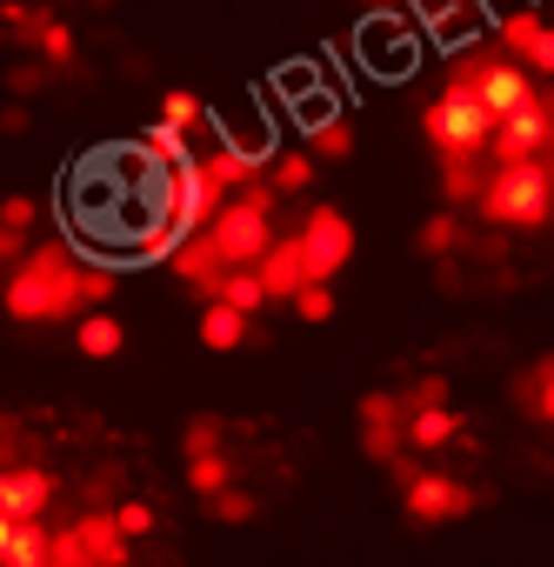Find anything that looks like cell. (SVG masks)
<instances>
[{"mask_svg":"<svg viewBox=\"0 0 554 567\" xmlns=\"http://www.w3.org/2000/svg\"><path fill=\"white\" fill-rule=\"evenodd\" d=\"M74 280H81V260L61 240L54 247H34L28 267L8 280V315L14 321H68V315H81Z\"/></svg>","mask_w":554,"mask_h":567,"instance_id":"obj_1","label":"cell"},{"mask_svg":"<svg viewBox=\"0 0 554 567\" xmlns=\"http://www.w3.org/2000/svg\"><path fill=\"white\" fill-rule=\"evenodd\" d=\"M481 220L494 227H514V234H534L554 220V187H547V161H521V167H494L474 194Z\"/></svg>","mask_w":554,"mask_h":567,"instance_id":"obj_2","label":"cell"},{"mask_svg":"<svg viewBox=\"0 0 554 567\" xmlns=\"http://www.w3.org/2000/svg\"><path fill=\"white\" fill-rule=\"evenodd\" d=\"M201 234L214 240V254H220V267H227V274L260 267V254L274 247V194H267V187L234 194V200H227V207H220Z\"/></svg>","mask_w":554,"mask_h":567,"instance_id":"obj_3","label":"cell"},{"mask_svg":"<svg viewBox=\"0 0 554 567\" xmlns=\"http://www.w3.org/2000/svg\"><path fill=\"white\" fill-rule=\"evenodd\" d=\"M421 134H428V147H434L441 161H481L488 141H494V121L481 114V101H474L461 81H448L441 101L421 107Z\"/></svg>","mask_w":554,"mask_h":567,"instance_id":"obj_4","label":"cell"},{"mask_svg":"<svg viewBox=\"0 0 554 567\" xmlns=\"http://www.w3.org/2000/svg\"><path fill=\"white\" fill-rule=\"evenodd\" d=\"M454 81H461V87H468V94L481 101V114H488L494 127H501L507 114H521V107L534 101V74H527V68H514L507 54H468Z\"/></svg>","mask_w":554,"mask_h":567,"instance_id":"obj_5","label":"cell"},{"mask_svg":"<svg viewBox=\"0 0 554 567\" xmlns=\"http://www.w3.org/2000/svg\"><path fill=\"white\" fill-rule=\"evenodd\" d=\"M301 254H308V280H321V288H328V280L355 260V220L341 207L315 200L308 220H301Z\"/></svg>","mask_w":554,"mask_h":567,"instance_id":"obj_6","label":"cell"},{"mask_svg":"<svg viewBox=\"0 0 554 567\" xmlns=\"http://www.w3.org/2000/svg\"><path fill=\"white\" fill-rule=\"evenodd\" d=\"M488 154H494V167H521V161H547V154H554V114H547L541 87H534V101H527L521 114H507V121L494 127Z\"/></svg>","mask_w":554,"mask_h":567,"instance_id":"obj_7","label":"cell"},{"mask_svg":"<svg viewBox=\"0 0 554 567\" xmlns=\"http://www.w3.org/2000/svg\"><path fill=\"white\" fill-rule=\"evenodd\" d=\"M401 494H408V520H414V527H441V520H461V514L474 507V494H468L454 474H441V467H421Z\"/></svg>","mask_w":554,"mask_h":567,"instance_id":"obj_8","label":"cell"},{"mask_svg":"<svg viewBox=\"0 0 554 567\" xmlns=\"http://www.w3.org/2000/svg\"><path fill=\"white\" fill-rule=\"evenodd\" d=\"M361 61L375 68V74H408L414 68V28L388 8V14H375L368 28H361Z\"/></svg>","mask_w":554,"mask_h":567,"instance_id":"obj_9","label":"cell"},{"mask_svg":"<svg viewBox=\"0 0 554 567\" xmlns=\"http://www.w3.org/2000/svg\"><path fill=\"white\" fill-rule=\"evenodd\" d=\"M254 280H260V295H267V301H295V295L308 288V254H301V234H274V247L260 254Z\"/></svg>","mask_w":554,"mask_h":567,"instance_id":"obj_10","label":"cell"},{"mask_svg":"<svg viewBox=\"0 0 554 567\" xmlns=\"http://www.w3.org/2000/svg\"><path fill=\"white\" fill-rule=\"evenodd\" d=\"M48 501H54V474L48 467H0V514H8L14 527L41 520Z\"/></svg>","mask_w":554,"mask_h":567,"instance_id":"obj_11","label":"cell"},{"mask_svg":"<svg viewBox=\"0 0 554 567\" xmlns=\"http://www.w3.org/2000/svg\"><path fill=\"white\" fill-rule=\"evenodd\" d=\"M74 540H81L88 567H127V540H121L114 514H81L74 520Z\"/></svg>","mask_w":554,"mask_h":567,"instance_id":"obj_12","label":"cell"},{"mask_svg":"<svg viewBox=\"0 0 554 567\" xmlns=\"http://www.w3.org/2000/svg\"><path fill=\"white\" fill-rule=\"evenodd\" d=\"M167 267H174V274H181V280H194V288H201V295H207V301H214V288H220V274H227V267H220V254H214V240H207V234H187V240H181V247H174V260H167Z\"/></svg>","mask_w":554,"mask_h":567,"instance_id":"obj_13","label":"cell"},{"mask_svg":"<svg viewBox=\"0 0 554 567\" xmlns=\"http://www.w3.org/2000/svg\"><path fill=\"white\" fill-rule=\"evenodd\" d=\"M414 14L441 48H461L474 34V0H414Z\"/></svg>","mask_w":554,"mask_h":567,"instance_id":"obj_14","label":"cell"},{"mask_svg":"<svg viewBox=\"0 0 554 567\" xmlns=\"http://www.w3.org/2000/svg\"><path fill=\"white\" fill-rule=\"evenodd\" d=\"M74 348H81V361H114L121 348H127V328L101 308V315H81L74 321Z\"/></svg>","mask_w":554,"mask_h":567,"instance_id":"obj_15","label":"cell"},{"mask_svg":"<svg viewBox=\"0 0 554 567\" xmlns=\"http://www.w3.org/2000/svg\"><path fill=\"white\" fill-rule=\"evenodd\" d=\"M48 560H54V534L41 520H21L8 534V547H0V567H48Z\"/></svg>","mask_w":554,"mask_h":567,"instance_id":"obj_16","label":"cell"},{"mask_svg":"<svg viewBox=\"0 0 554 567\" xmlns=\"http://www.w3.org/2000/svg\"><path fill=\"white\" fill-rule=\"evenodd\" d=\"M134 161H147V167H161V174H174V167H187L194 154H187V134H174V127H147L141 141H134Z\"/></svg>","mask_w":554,"mask_h":567,"instance_id":"obj_17","label":"cell"},{"mask_svg":"<svg viewBox=\"0 0 554 567\" xmlns=\"http://www.w3.org/2000/svg\"><path fill=\"white\" fill-rule=\"evenodd\" d=\"M247 321L234 315V308H220V301H207L201 308V348H214V354H234V348H247Z\"/></svg>","mask_w":554,"mask_h":567,"instance_id":"obj_18","label":"cell"},{"mask_svg":"<svg viewBox=\"0 0 554 567\" xmlns=\"http://www.w3.org/2000/svg\"><path fill=\"white\" fill-rule=\"evenodd\" d=\"M315 187V161H308V147H281L267 161V194H308Z\"/></svg>","mask_w":554,"mask_h":567,"instance_id":"obj_19","label":"cell"},{"mask_svg":"<svg viewBox=\"0 0 554 567\" xmlns=\"http://www.w3.org/2000/svg\"><path fill=\"white\" fill-rule=\"evenodd\" d=\"M355 154V127L341 114H315L308 121V161H348Z\"/></svg>","mask_w":554,"mask_h":567,"instance_id":"obj_20","label":"cell"},{"mask_svg":"<svg viewBox=\"0 0 554 567\" xmlns=\"http://www.w3.org/2000/svg\"><path fill=\"white\" fill-rule=\"evenodd\" d=\"M408 447H421V454H434V447H448L454 434H461V414H448V408H428V414H408Z\"/></svg>","mask_w":554,"mask_h":567,"instance_id":"obj_21","label":"cell"},{"mask_svg":"<svg viewBox=\"0 0 554 567\" xmlns=\"http://www.w3.org/2000/svg\"><path fill=\"white\" fill-rule=\"evenodd\" d=\"M214 301H220V308H234L240 321H254V315L267 308V295H260V280H254V267H240V274H220V288H214Z\"/></svg>","mask_w":554,"mask_h":567,"instance_id":"obj_22","label":"cell"},{"mask_svg":"<svg viewBox=\"0 0 554 567\" xmlns=\"http://www.w3.org/2000/svg\"><path fill=\"white\" fill-rule=\"evenodd\" d=\"M201 121H207V101H201V94H187V87L161 94V127H174V134H194Z\"/></svg>","mask_w":554,"mask_h":567,"instance_id":"obj_23","label":"cell"},{"mask_svg":"<svg viewBox=\"0 0 554 567\" xmlns=\"http://www.w3.org/2000/svg\"><path fill=\"white\" fill-rule=\"evenodd\" d=\"M187 487L194 494H220V487H234V467H227V454H201V461H187Z\"/></svg>","mask_w":554,"mask_h":567,"instance_id":"obj_24","label":"cell"},{"mask_svg":"<svg viewBox=\"0 0 554 567\" xmlns=\"http://www.w3.org/2000/svg\"><path fill=\"white\" fill-rule=\"evenodd\" d=\"M527 421H547L554 427V354L534 361V374H527Z\"/></svg>","mask_w":554,"mask_h":567,"instance_id":"obj_25","label":"cell"},{"mask_svg":"<svg viewBox=\"0 0 554 567\" xmlns=\"http://www.w3.org/2000/svg\"><path fill=\"white\" fill-rule=\"evenodd\" d=\"M454 240H461V220H454L448 207H441V214H428V220H421V234H414V247H421V254H454Z\"/></svg>","mask_w":554,"mask_h":567,"instance_id":"obj_26","label":"cell"},{"mask_svg":"<svg viewBox=\"0 0 554 567\" xmlns=\"http://www.w3.org/2000/svg\"><path fill=\"white\" fill-rule=\"evenodd\" d=\"M174 247H181V234H174L167 220H147V227L134 234V260H174Z\"/></svg>","mask_w":554,"mask_h":567,"instance_id":"obj_27","label":"cell"},{"mask_svg":"<svg viewBox=\"0 0 554 567\" xmlns=\"http://www.w3.org/2000/svg\"><path fill=\"white\" fill-rule=\"evenodd\" d=\"M74 295H81V308H94V315H101V308L114 301V274H107V267H88V260H81V280H74Z\"/></svg>","mask_w":554,"mask_h":567,"instance_id":"obj_28","label":"cell"},{"mask_svg":"<svg viewBox=\"0 0 554 567\" xmlns=\"http://www.w3.org/2000/svg\"><path fill=\"white\" fill-rule=\"evenodd\" d=\"M441 194L448 200H474L481 194V167L474 161H441Z\"/></svg>","mask_w":554,"mask_h":567,"instance_id":"obj_29","label":"cell"},{"mask_svg":"<svg viewBox=\"0 0 554 567\" xmlns=\"http://www.w3.org/2000/svg\"><path fill=\"white\" fill-rule=\"evenodd\" d=\"M288 308H295L301 321H315V328H321V321H335V288H321V280H308V288H301V295H295Z\"/></svg>","mask_w":554,"mask_h":567,"instance_id":"obj_30","label":"cell"},{"mask_svg":"<svg viewBox=\"0 0 554 567\" xmlns=\"http://www.w3.org/2000/svg\"><path fill=\"white\" fill-rule=\"evenodd\" d=\"M401 441H408L401 427H361V454H368V461H381V467H394V461H401Z\"/></svg>","mask_w":554,"mask_h":567,"instance_id":"obj_31","label":"cell"},{"mask_svg":"<svg viewBox=\"0 0 554 567\" xmlns=\"http://www.w3.org/2000/svg\"><path fill=\"white\" fill-rule=\"evenodd\" d=\"M34 220H41V207H34L28 194H8V200H0V234H8V240H21Z\"/></svg>","mask_w":554,"mask_h":567,"instance_id":"obj_32","label":"cell"},{"mask_svg":"<svg viewBox=\"0 0 554 567\" xmlns=\"http://www.w3.org/2000/svg\"><path fill=\"white\" fill-rule=\"evenodd\" d=\"M34 48L54 61V68H74V34L61 28V21H41V34H34Z\"/></svg>","mask_w":554,"mask_h":567,"instance_id":"obj_33","label":"cell"},{"mask_svg":"<svg viewBox=\"0 0 554 567\" xmlns=\"http://www.w3.org/2000/svg\"><path fill=\"white\" fill-rule=\"evenodd\" d=\"M401 414H408V408H401L394 394H381V388L361 394V427H401Z\"/></svg>","mask_w":554,"mask_h":567,"instance_id":"obj_34","label":"cell"},{"mask_svg":"<svg viewBox=\"0 0 554 567\" xmlns=\"http://www.w3.org/2000/svg\"><path fill=\"white\" fill-rule=\"evenodd\" d=\"M181 447H187V461H201V454H220V421H214V414H201V421L181 434Z\"/></svg>","mask_w":554,"mask_h":567,"instance_id":"obj_35","label":"cell"},{"mask_svg":"<svg viewBox=\"0 0 554 567\" xmlns=\"http://www.w3.org/2000/svg\"><path fill=\"white\" fill-rule=\"evenodd\" d=\"M114 527H121V540H141V534H154V507L147 501H121L114 507Z\"/></svg>","mask_w":554,"mask_h":567,"instance_id":"obj_36","label":"cell"},{"mask_svg":"<svg viewBox=\"0 0 554 567\" xmlns=\"http://www.w3.org/2000/svg\"><path fill=\"white\" fill-rule=\"evenodd\" d=\"M214 520H227V527L254 520V494H240V487H220V494H214Z\"/></svg>","mask_w":554,"mask_h":567,"instance_id":"obj_37","label":"cell"},{"mask_svg":"<svg viewBox=\"0 0 554 567\" xmlns=\"http://www.w3.org/2000/svg\"><path fill=\"white\" fill-rule=\"evenodd\" d=\"M408 408H414V414H428V408H448V381H441V374H428V381H414V394H408Z\"/></svg>","mask_w":554,"mask_h":567,"instance_id":"obj_38","label":"cell"},{"mask_svg":"<svg viewBox=\"0 0 554 567\" xmlns=\"http://www.w3.org/2000/svg\"><path fill=\"white\" fill-rule=\"evenodd\" d=\"M281 87H288V101H308V94H315V68H288Z\"/></svg>","mask_w":554,"mask_h":567,"instance_id":"obj_39","label":"cell"},{"mask_svg":"<svg viewBox=\"0 0 554 567\" xmlns=\"http://www.w3.org/2000/svg\"><path fill=\"white\" fill-rule=\"evenodd\" d=\"M8 254H14V240H8V234H0V267H8Z\"/></svg>","mask_w":554,"mask_h":567,"instance_id":"obj_40","label":"cell"},{"mask_svg":"<svg viewBox=\"0 0 554 567\" xmlns=\"http://www.w3.org/2000/svg\"><path fill=\"white\" fill-rule=\"evenodd\" d=\"M8 534H14V520H8V514H0V547H8Z\"/></svg>","mask_w":554,"mask_h":567,"instance_id":"obj_41","label":"cell"},{"mask_svg":"<svg viewBox=\"0 0 554 567\" xmlns=\"http://www.w3.org/2000/svg\"><path fill=\"white\" fill-rule=\"evenodd\" d=\"M547 187H554V154H547Z\"/></svg>","mask_w":554,"mask_h":567,"instance_id":"obj_42","label":"cell"},{"mask_svg":"<svg viewBox=\"0 0 554 567\" xmlns=\"http://www.w3.org/2000/svg\"><path fill=\"white\" fill-rule=\"evenodd\" d=\"M368 8H394V0H368Z\"/></svg>","mask_w":554,"mask_h":567,"instance_id":"obj_43","label":"cell"},{"mask_svg":"<svg viewBox=\"0 0 554 567\" xmlns=\"http://www.w3.org/2000/svg\"><path fill=\"white\" fill-rule=\"evenodd\" d=\"M0 441H8V434H0Z\"/></svg>","mask_w":554,"mask_h":567,"instance_id":"obj_44","label":"cell"}]
</instances>
